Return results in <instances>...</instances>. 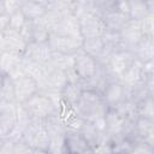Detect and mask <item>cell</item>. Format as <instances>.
I'll use <instances>...</instances> for the list:
<instances>
[{
	"label": "cell",
	"mask_w": 154,
	"mask_h": 154,
	"mask_svg": "<svg viewBox=\"0 0 154 154\" xmlns=\"http://www.w3.org/2000/svg\"><path fill=\"white\" fill-rule=\"evenodd\" d=\"M128 2H129V13H128L129 19L140 22L146 16L150 14L148 8H147L146 1H143V0H132V1H128Z\"/></svg>",
	"instance_id": "obj_25"
},
{
	"label": "cell",
	"mask_w": 154,
	"mask_h": 154,
	"mask_svg": "<svg viewBox=\"0 0 154 154\" xmlns=\"http://www.w3.org/2000/svg\"><path fill=\"white\" fill-rule=\"evenodd\" d=\"M52 34L59 36H67V37H76L82 38L79 32V23L78 19L73 14H66L61 18L58 25L53 29Z\"/></svg>",
	"instance_id": "obj_13"
},
{
	"label": "cell",
	"mask_w": 154,
	"mask_h": 154,
	"mask_svg": "<svg viewBox=\"0 0 154 154\" xmlns=\"http://www.w3.org/2000/svg\"><path fill=\"white\" fill-rule=\"evenodd\" d=\"M20 141L26 143L31 149L47 150L49 144V136L45 126V119L31 118L23 132Z\"/></svg>",
	"instance_id": "obj_2"
},
{
	"label": "cell",
	"mask_w": 154,
	"mask_h": 154,
	"mask_svg": "<svg viewBox=\"0 0 154 154\" xmlns=\"http://www.w3.org/2000/svg\"><path fill=\"white\" fill-rule=\"evenodd\" d=\"M2 79H4V75L0 72V88H1V84H2Z\"/></svg>",
	"instance_id": "obj_42"
},
{
	"label": "cell",
	"mask_w": 154,
	"mask_h": 154,
	"mask_svg": "<svg viewBox=\"0 0 154 154\" xmlns=\"http://www.w3.org/2000/svg\"><path fill=\"white\" fill-rule=\"evenodd\" d=\"M83 89L79 84V82H76V83H67L64 89L60 91V96H61V100L70 107H75L81 97V94H82Z\"/></svg>",
	"instance_id": "obj_22"
},
{
	"label": "cell",
	"mask_w": 154,
	"mask_h": 154,
	"mask_svg": "<svg viewBox=\"0 0 154 154\" xmlns=\"http://www.w3.org/2000/svg\"><path fill=\"white\" fill-rule=\"evenodd\" d=\"M102 20L106 26V31L108 32H119L124 24L129 20V17L117 10L106 13L102 17Z\"/></svg>",
	"instance_id": "obj_19"
},
{
	"label": "cell",
	"mask_w": 154,
	"mask_h": 154,
	"mask_svg": "<svg viewBox=\"0 0 154 154\" xmlns=\"http://www.w3.org/2000/svg\"><path fill=\"white\" fill-rule=\"evenodd\" d=\"M2 141H4V140H0V146H1V143H2Z\"/></svg>",
	"instance_id": "obj_44"
},
{
	"label": "cell",
	"mask_w": 154,
	"mask_h": 154,
	"mask_svg": "<svg viewBox=\"0 0 154 154\" xmlns=\"http://www.w3.org/2000/svg\"><path fill=\"white\" fill-rule=\"evenodd\" d=\"M132 53L135 58L142 64L154 60V37L143 36L135 46Z\"/></svg>",
	"instance_id": "obj_15"
},
{
	"label": "cell",
	"mask_w": 154,
	"mask_h": 154,
	"mask_svg": "<svg viewBox=\"0 0 154 154\" xmlns=\"http://www.w3.org/2000/svg\"><path fill=\"white\" fill-rule=\"evenodd\" d=\"M20 11L24 14V17L26 18V20H37L40 19L46 12V1L43 0H26V1H22L20 5Z\"/></svg>",
	"instance_id": "obj_16"
},
{
	"label": "cell",
	"mask_w": 154,
	"mask_h": 154,
	"mask_svg": "<svg viewBox=\"0 0 154 154\" xmlns=\"http://www.w3.org/2000/svg\"><path fill=\"white\" fill-rule=\"evenodd\" d=\"M13 149H14V142L6 138L2 141L0 146V154H13Z\"/></svg>",
	"instance_id": "obj_38"
},
{
	"label": "cell",
	"mask_w": 154,
	"mask_h": 154,
	"mask_svg": "<svg viewBox=\"0 0 154 154\" xmlns=\"http://www.w3.org/2000/svg\"><path fill=\"white\" fill-rule=\"evenodd\" d=\"M22 58L23 57L17 54L0 52V72L4 76H10L13 71H16L20 66Z\"/></svg>",
	"instance_id": "obj_21"
},
{
	"label": "cell",
	"mask_w": 154,
	"mask_h": 154,
	"mask_svg": "<svg viewBox=\"0 0 154 154\" xmlns=\"http://www.w3.org/2000/svg\"><path fill=\"white\" fill-rule=\"evenodd\" d=\"M8 20H10V17L8 16H0V35L8 28Z\"/></svg>",
	"instance_id": "obj_39"
},
{
	"label": "cell",
	"mask_w": 154,
	"mask_h": 154,
	"mask_svg": "<svg viewBox=\"0 0 154 154\" xmlns=\"http://www.w3.org/2000/svg\"><path fill=\"white\" fill-rule=\"evenodd\" d=\"M51 31L40 22H32V42H48Z\"/></svg>",
	"instance_id": "obj_28"
},
{
	"label": "cell",
	"mask_w": 154,
	"mask_h": 154,
	"mask_svg": "<svg viewBox=\"0 0 154 154\" xmlns=\"http://www.w3.org/2000/svg\"><path fill=\"white\" fill-rule=\"evenodd\" d=\"M26 46L28 45L22 38L18 31H14L7 28L0 35V52L17 54V55L23 57Z\"/></svg>",
	"instance_id": "obj_8"
},
{
	"label": "cell",
	"mask_w": 154,
	"mask_h": 154,
	"mask_svg": "<svg viewBox=\"0 0 154 154\" xmlns=\"http://www.w3.org/2000/svg\"><path fill=\"white\" fill-rule=\"evenodd\" d=\"M22 106L31 118L46 119L49 116L57 113V108L53 101L42 91H38L37 94H35Z\"/></svg>",
	"instance_id": "obj_3"
},
{
	"label": "cell",
	"mask_w": 154,
	"mask_h": 154,
	"mask_svg": "<svg viewBox=\"0 0 154 154\" xmlns=\"http://www.w3.org/2000/svg\"><path fill=\"white\" fill-rule=\"evenodd\" d=\"M31 154H49L48 150H42V149H32Z\"/></svg>",
	"instance_id": "obj_41"
},
{
	"label": "cell",
	"mask_w": 154,
	"mask_h": 154,
	"mask_svg": "<svg viewBox=\"0 0 154 154\" xmlns=\"http://www.w3.org/2000/svg\"><path fill=\"white\" fill-rule=\"evenodd\" d=\"M19 35L22 36V38L25 41L26 45L32 42V22L31 20H26L25 22L23 28L19 30Z\"/></svg>",
	"instance_id": "obj_34"
},
{
	"label": "cell",
	"mask_w": 154,
	"mask_h": 154,
	"mask_svg": "<svg viewBox=\"0 0 154 154\" xmlns=\"http://www.w3.org/2000/svg\"><path fill=\"white\" fill-rule=\"evenodd\" d=\"M79 32L82 40L102 37L106 34V26L101 17L96 14H89L78 19Z\"/></svg>",
	"instance_id": "obj_6"
},
{
	"label": "cell",
	"mask_w": 154,
	"mask_h": 154,
	"mask_svg": "<svg viewBox=\"0 0 154 154\" xmlns=\"http://www.w3.org/2000/svg\"><path fill=\"white\" fill-rule=\"evenodd\" d=\"M140 25L143 36L154 37V14L146 16L142 20H140Z\"/></svg>",
	"instance_id": "obj_31"
},
{
	"label": "cell",
	"mask_w": 154,
	"mask_h": 154,
	"mask_svg": "<svg viewBox=\"0 0 154 154\" xmlns=\"http://www.w3.org/2000/svg\"><path fill=\"white\" fill-rule=\"evenodd\" d=\"M22 69L24 71V75L35 79L37 82V84H40L42 82V79L45 78V75H46L45 65H41V64L32 61L30 59H26L24 57L22 58Z\"/></svg>",
	"instance_id": "obj_20"
},
{
	"label": "cell",
	"mask_w": 154,
	"mask_h": 154,
	"mask_svg": "<svg viewBox=\"0 0 154 154\" xmlns=\"http://www.w3.org/2000/svg\"><path fill=\"white\" fill-rule=\"evenodd\" d=\"M73 109L84 120L95 122L105 118L108 107L106 106L101 93L91 89H83L81 97Z\"/></svg>",
	"instance_id": "obj_1"
},
{
	"label": "cell",
	"mask_w": 154,
	"mask_h": 154,
	"mask_svg": "<svg viewBox=\"0 0 154 154\" xmlns=\"http://www.w3.org/2000/svg\"><path fill=\"white\" fill-rule=\"evenodd\" d=\"M53 54L54 52L52 51L48 42H30L28 43L23 57L41 65H47L53 58Z\"/></svg>",
	"instance_id": "obj_11"
},
{
	"label": "cell",
	"mask_w": 154,
	"mask_h": 154,
	"mask_svg": "<svg viewBox=\"0 0 154 154\" xmlns=\"http://www.w3.org/2000/svg\"><path fill=\"white\" fill-rule=\"evenodd\" d=\"M137 117L147 118V119H154V100L153 96H147L144 100H142L136 106Z\"/></svg>",
	"instance_id": "obj_27"
},
{
	"label": "cell",
	"mask_w": 154,
	"mask_h": 154,
	"mask_svg": "<svg viewBox=\"0 0 154 154\" xmlns=\"http://www.w3.org/2000/svg\"><path fill=\"white\" fill-rule=\"evenodd\" d=\"M47 150L49 154H67L65 148V136L49 137V144Z\"/></svg>",
	"instance_id": "obj_29"
},
{
	"label": "cell",
	"mask_w": 154,
	"mask_h": 154,
	"mask_svg": "<svg viewBox=\"0 0 154 154\" xmlns=\"http://www.w3.org/2000/svg\"><path fill=\"white\" fill-rule=\"evenodd\" d=\"M132 147V142L125 140V138H122L117 142H114L113 144H111V148H112V154L113 153H130V149Z\"/></svg>",
	"instance_id": "obj_33"
},
{
	"label": "cell",
	"mask_w": 154,
	"mask_h": 154,
	"mask_svg": "<svg viewBox=\"0 0 154 154\" xmlns=\"http://www.w3.org/2000/svg\"><path fill=\"white\" fill-rule=\"evenodd\" d=\"M10 17V20H8V29H12L14 31H18L23 28V25L25 24L26 22V18L24 17V14L22 13V11H17L14 13H12Z\"/></svg>",
	"instance_id": "obj_30"
},
{
	"label": "cell",
	"mask_w": 154,
	"mask_h": 154,
	"mask_svg": "<svg viewBox=\"0 0 154 154\" xmlns=\"http://www.w3.org/2000/svg\"><path fill=\"white\" fill-rule=\"evenodd\" d=\"M99 66L97 61L82 49L73 54V71L81 82L91 81L95 77Z\"/></svg>",
	"instance_id": "obj_4"
},
{
	"label": "cell",
	"mask_w": 154,
	"mask_h": 154,
	"mask_svg": "<svg viewBox=\"0 0 154 154\" xmlns=\"http://www.w3.org/2000/svg\"><path fill=\"white\" fill-rule=\"evenodd\" d=\"M65 148L67 154H93L91 148L79 132H66Z\"/></svg>",
	"instance_id": "obj_14"
},
{
	"label": "cell",
	"mask_w": 154,
	"mask_h": 154,
	"mask_svg": "<svg viewBox=\"0 0 154 154\" xmlns=\"http://www.w3.org/2000/svg\"><path fill=\"white\" fill-rule=\"evenodd\" d=\"M13 87H14L16 102L18 105H23L30 97H32L35 94H37L40 90L37 82L28 76H22L19 78L14 79Z\"/></svg>",
	"instance_id": "obj_9"
},
{
	"label": "cell",
	"mask_w": 154,
	"mask_h": 154,
	"mask_svg": "<svg viewBox=\"0 0 154 154\" xmlns=\"http://www.w3.org/2000/svg\"><path fill=\"white\" fill-rule=\"evenodd\" d=\"M31 152H32V149L23 141H18L14 143L13 154H31Z\"/></svg>",
	"instance_id": "obj_37"
},
{
	"label": "cell",
	"mask_w": 154,
	"mask_h": 154,
	"mask_svg": "<svg viewBox=\"0 0 154 154\" xmlns=\"http://www.w3.org/2000/svg\"><path fill=\"white\" fill-rule=\"evenodd\" d=\"M129 154H154V146L137 141L132 143V147Z\"/></svg>",
	"instance_id": "obj_32"
},
{
	"label": "cell",
	"mask_w": 154,
	"mask_h": 154,
	"mask_svg": "<svg viewBox=\"0 0 154 154\" xmlns=\"http://www.w3.org/2000/svg\"><path fill=\"white\" fill-rule=\"evenodd\" d=\"M142 84L144 85L148 94L150 96H154V75H146L142 81Z\"/></svg>",
	"instance_id": "obj_36"
},
{
	"label": "cell",
	"mask_w": 154,
	"mask_h": 154,
	"mask_svg": "<svg viewBox=\"0 0 154 154\" xmlns=\"http://www.w3.org/2000/svg\"><path fill=\"white\" fill-rule=\"evenodd\" d=\"M143 37L140 22L129 19L119 31V49L132 52L138 41Z\"/></svg>",
	"instance_id": "obj_5"
},
{
	"label": "cell",
	"mask_w": 154,
	"mask_h": 154,
	"mask_svg": "<svg viewBox=\"0 0 154 154\" xmlns=\"http://www.w3.org/2000/svg\"><path fill=\"white\" fill-rule=\"evenodd\" d=\"M144 76L146 75L143 73V64L140 63L137 59H135L132 64L126 69V71L119 77V82L129 87V85L142 83Z\"/></svg>",
	"instance_id": "obj_17"
},
{
	"label": "cell",
	"mask_w": 154,
	"mask_h": 154,
	"mask_svg": "<svg viewBox=\"0 0 154 154\" xmlns=\"http://www.w3.org/2000/svg\"><path fill=\"white\" fill-rule=\"evenodd\" d=\"M113 154H128V153H113Z\"/></svg>",
	"instance_id": "obj_43"
},
{
	"label": "cell",
	"mask_w": 154,
	"mask_h": 154,
	"mask_svg": "<svg viewBox=\"0 0 154 154\" xmlns=\"http://www.w3.org/2000/svg\"><path fill=\"white\" fill-rule=\"evenodd\" d=\"M45 126H46V130H47V134L49 137L65 136L66 135V128H65L64 120L58 113L52 114L48 118H46L45 119Z\"/></svg>",
	"instance_id": "obj_23"
},
{
	"label": "cell",
	"mask_w": 154,
	"mask_h": 154,
	"mask_svg": "<svg viewBox=\"0 0 154 154\" xmlns=\"http://www.w3.org/2000/svg\"><path fill=\"white\" fill-rule=\"evenodd\" d=\"M135 124H136L137 141L154 146V119H147V118L138 117Z\"/></svg>",
	"instance_id": "obj_18"
},
{
	"label": "cell",
	"mask_w": 154,
	"mask_h": 154,
	"mask_svg": "<svg viewBox=\"0 0 154 154\" xmlns=\"http://www.w3.org/2000/svg\"><path fill=\"white\" fill-rule=\"evenodd\" d=\"M82 38L76 37H67V36H59L51 34L48 38V45L51 46L52 51L58 54L63 55H73L78 51L82 49Z\"/></svg>",
	"instance_id": "obj_7"
},
{
	"label": "cell",
	"mask_w": 154,
	"mask_h": 154,
	"mask_svg": "<svg viewBox=\"0 0 154 154\" xmlns=\"http://www.w3.org/2000/svg\"><path fill=\"white\" fill-rule=\"evenodd\" d=\"M0 103H17L14 95L13 81L8 76H4L0 88Z\"/></svg>",
	"instance_id": "obj_26"
},
{
	"label": "cell",
	"mask_w": 154,
	"mask_h": 154,
	"mask_svg": "<svg viewBox=\"0 0 154 154\" xmlns=\"http://www.w3.org/2000/svg\"><path fill=\"white\" fill-rule=\"evenodd\" d=\"M135 55L132 52L129 51H123V49H118L116 51L111 58L107 64V67L109 69V71L118 78L126 71V69L132 64V61L135 60Z\"/></svg>",
	"instance_id": "obj_12"
},
{
	"label": "cell",
	"mask_w": 154,
	"mask_h": 154,
	"mask_svg": "<svg viewBox=\"0 0 154 154\" xmlns=\"http://www.w3.org/2000/svg\"><path fill=\"white\" fill-rule=\"evenodd\" d=\"M6 11H5V2L4 0H0V16H5ZM7 16V14H6Z\"/></svg>",
	"instance_id": "obj_40"
},
{
	"label": "cell",
	"mask_w": 154,
	"mask_h": 154,
	"mask_svg": "<svg viewBox=\"0 0 154 154\" xmlns=\"http://www.w3.org/2000/svg\"><path fill=\"white\" fill-rule=\"evenodd\" d=\"M101 95L108 109H114L126 100V88L119 81L111 82L103 88Z\"/></svg>",
	"instance_id": "obj_10"
},
{
	"label": "cell",
	"mask_w": 154,
	"mask_h": 154,
	"mask_svg": "<svg viewBox=\"0 0 154 154\" xmlns=\"http://www.w3.org/2000/svg\"><path fill=\"white\" fill-rule=\"evenodd\" d=\"M5 2V11L7 16H11L12 13L17 12L20 10V5H22V0H4Z\"/></svg>",
	"instance_id": "obj_35"
},
{
	"label": "cell",
	"mask_w": 154,
	"mask_h": 154,
	"mask_svg": "<svg viewBox=\"0 0 154 154\" xmlns=\"http://www.w3.org/2000/svg\"><path fill=\"white\" fill-rule=\"evenodd\" d=\"M106 49V43L103 37H97V38H88L83 40L82 43V51L85 52L88 55L93 57L95 60H97L102 53Z\"/></svg>",
	"instance_id": "obj_24"
}]
</instances>
